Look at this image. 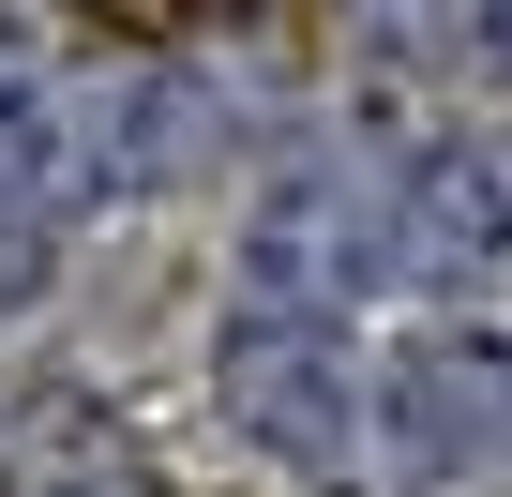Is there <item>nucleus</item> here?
I'll return each instance as SVG.
<instances>
[{
    "instance_id": "f257e3e1",
    "label": "nucleus",
    "mask_w": 512,
    "mask_h": 497,
    "mask_svg": "<svg viewBox=\"0 0 512 497\" xmlns=\"http://www.w3.org/2000/svg\"><path fill=\"white\" fill-rule=\"evenodd\" d=\"M211 407L272 452L287 482H317V497H377V347L347 332V317H317V302H226V332H211Z\"/></svg>"
},
{
    "instance_id": "f03ea898",
    "label": "nucleus",
    "mask_w": 512,
    "mask_h": 497,
    "mask_svg": "<svg viewBox=\"0 0 512 497\" xmlns=\"http://www.w3.org/2000/svg\"><path fill=\"white\" fill-rule=\"evenodd\" d=\"M241 287L256 302H317V317L407 302V257H392V136H302L272 181H256Z\"/></svg>"
},
{
    "instance_id": "7ed1b4c3",
    "label": "nucleus",
    "mask_w": 512,
    "mask_h": 497,
    "mask_svg": "<svg viewBox=\"0 0 512 497\" xmlns=\"http://www.w3.org/2000/svg\"><path fill=\"white\" fill-rule=\"evenodd\" d=\"M121 91H136L121 46H61L31 16H0V226L61 241L76 211L136 196L121 181Z\"/></svg>"
},
{
    "instance_id": "20e7f679",
    "label": "nucleus",
    "mask_w": 512,
    "mask_h": 497,
    "mask_svg": "<svg viewBox=\"0 0 512 497\" xmlns=\"http://www.w3.org/2000/svg\"><path fill=\"white\" fill-rule=\"evenodd\" d=\"M512 467V332L422 317L377 347V497H452Z\"/></svg>"
},
{
    "instance_id": "39448f33",
    "label": "nucleus",
    "mask_w": 512,
    "mask_h": 497,
    "mask_svg": "<svg viewBox=\"0 0 512 497\" xmlns=\"http://www.w3.org/2000/svg\"><path fill=\"white\" fill-rule=\"evenodd\" d=\"M392 257H407L422 317H452L512 257V166L482 136H392Z\"/></svg>"
},
{
    "instance_id": "423d86ee",
    "label": "nucleus",
    "mask_w": 512,
    "mask_h": 497,
    "mask_svg": "<svg viewBox=\"0 0 512 497\" xmlns=\"http://www.w3.org/2000/svg\"><path fill=\"white\" fill-rule=\"evenodd\" d=\"M317 46L362 61L377 91H437V106H512V0H317Z\"/></svg>"
},
{
    "instance_id": "0eeeda50",
    "label": "nucleus",
    "mask_w": 512,
    "mask_h": 497,
    "mask_svg": "<svg viewBox=\"0 0 512 497\" xmlns=\"http://www.w3.org/2000/svg\"><path fill=\"white\" fill-rule=\"evenodd\" d=\"M0 497H166V482L91 392H16L0 407Z\"/></svg>"
}]
</instances>
